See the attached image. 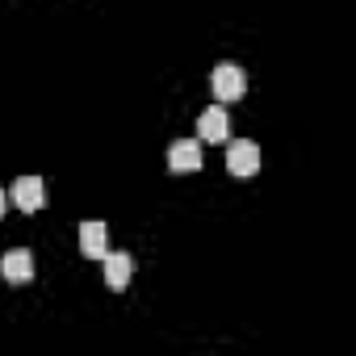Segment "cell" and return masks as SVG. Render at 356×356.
<instances>
[{
	"label": "cell",
	"instance_id": "6da1fadb",
	"mask_svg": "<svg viewBox=\"0 0 356 356\" xmlns=\"http://www.w3.org/2000/svg\"><path fill=\"white\" fill-rule=\"evenodd\" d=\"M210 88H214L218 105H227V101H239V97L248 92V76H243V67H235V63H218L214 76H210Z\"/></svg>",
	"mask_w": 356,
	"mask_h": 356
},
{
	"label": "cell",
	"instance_id": "7a4b0ae2",
	"mask_svg": "<svg viewBox=\"0 0 356 356\" xmlns=\"http://www.w3.org/2000/svg\"><path fill=\"white\" fill-rule=\"evenodd\" d=\"M227 168H231V176H256L260 172V147L252 138H231L227 143Z\"/></svg>",
	"mask_w": 356,
	"mask_h": 356
},
{
	"label": "cell",
	"instance_id": "3957f363",
	"mask_svg": "<svg viewBox=\"0 0 356 356\" xmlns=\"http://www.w3.org/2000/svg\"><path fill=\"white\" fill-rule=\"evenodd\" d=\"M202 163H206V155H202V143L197 138H176L168 147V168L172 172H197Z\"/></svg>",
	"mask_w": 356,
	"mask_h": 356
},
{
	"label": "cell",
	"instance_id": "277c9868",
	"mask_svg": "<svg viewBox=\"0 0 356 356\" xmlns=\"http://www.w3.org/2000/svg\"><path fill=\"white\" fill-rule=\"evenodd\" d=\"M42 202H47L42 176H17V181H13V206L22 214H34V210H42Z\"/></svg>",
	"mask_w": 356,
	"mask_h": 356
},
{
	"label": "cell",
	"instance_id": "5b68a950",
	"mask_svg": "<svg viewBox=\"0 0 356 356\" xmlns=\"http://www.w3.org/2000/svg\"><path fill=\"white\" fill-rule=\"evenodd\" d=\"M0 273H5V281H13V285L34 281V252H30V248L5 252V256H0Z\"/></svg>",
	"mask_w": 356,
	"mask_h": 356
},
{
	"label": "cell",
	"instance_id": "8992f818",
	"mask_svg": "<svg viewBox=\"0 0 356 356\" xmlns=\"http://www.w3.org/2000/svg\"><path fill=\"white\" fill-rule=\"evenodd\" d=\"M105 285L109 289H126L130 285V273H134V256L130 252H105Z\"/></svg>",
	"mask_w": 356,
	"mask_h": 356
},
{
	"label": "cell",
	"instance_id": "52a82bcc",
	"mask_svg": "<svg viewBox=\"0 0 356 356\" xmlns=\"http://www.w3.org/2000/svg\"><path fill=\"white\" fill-rule=\"evenodd\" d=\"M197 134H202L206 143H222V138L231 134V118H227V109H222V105H210V109L197 118Z\"/></svg>",
	"mask_w": 356,
	"mask_h": 356
},
{
	"label": "cell",
	"instance_id": "ba28073f",
	"mask_svg": "<svg viewBox=\"0 0 356 356\" xmlns=\"http://www.w3.org/2000/svg\"><path fill=\"white\" fill-rule=\"evenodd\" d=\"M105 222H97V218H88V222H80V252L84 256H105Z\"/></svg>",
	"mask_w": 356,
	"mask_h": 356
},
{
	"label": "cell",
	"instance_id": "9c48e42d",
	"mask_svg": "<svg viewBox=\"0 0 356 356\" xmlns=\"http://www.w3.org/2000/svg\"><path fill=\"white\" fill-rule=\"evenodd\" d=\"M5 206H9V197H5V189H0V218H5Z\"/></svg>",
	"mask_w": 356,
	"mask_h": 356
}]
</instances>
